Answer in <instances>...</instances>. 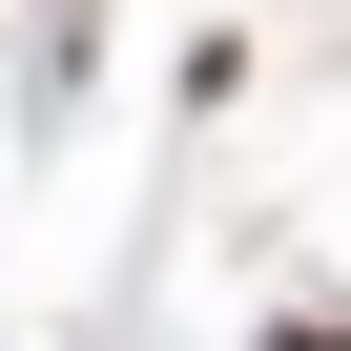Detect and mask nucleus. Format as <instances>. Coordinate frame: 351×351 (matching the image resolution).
<instances>
[{
    "label": "nucleus",
    "instance_id": "1",
    "mask_svg": "<svg viewBox=\"0 0 351 351\" xmlns=\"http://www.w3.org/2000/svg\"><path fill=\"white\" fill-rule=\"evenodd\" d=\"M269 351H351V310H269Z\"/></svg>",
    "mask_w": 351,
    "mask_h": 351
}]
</instances>
